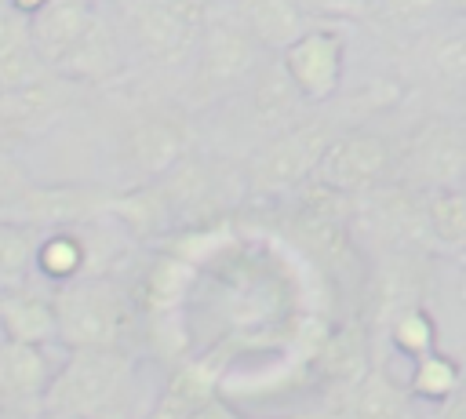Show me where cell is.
I'll use <instances>...</instances> for the list:
<instances>
[{"mask_svg": "<svg viewBox=\"0 0 466 419\" xmlns=\"http://www.w3.org/2000/svg\"><path fill=\"white\" fill-rule=\"evenodd\" d=\"M131 350L124 346L66 350L40 412L73 419H124L131 404Z\"/></svg>", "mask_w": 466, "mask_h": 419, "instance_id": "obj_1", "label": "cell"}, {"mask_svg": "<svg viewBox=\"0 0 466 419\" xmlns=\"http://www.w3.org/2000/svg\"><path fill=\"white\" fill-rule=\"evenodd\" d=\"M58 317V346H124L131 342L142 313L131 299V288H120L109 273H84L51 288Z\"/></svg>", "mask_w": 466, "mask_h": 419, "instance_id": "obj_2", "label": "cell"}, {"mask_svg": "<svg viewBox=\"0 0 466 419\" xmlns=\"http://www.w3.org/2000/svg\"><path fill=\"white\" fill-rule=\"evenodd\" d=\"M262 66V44L233 18V11H208L200 44L193 51V77H189V98L193 106H208L215 98H226L240 84L255 77Z\"/></svg>", "mask_w": 466, "mask_h": 419, "instance_id": "obj_3", "label": "cell"}, {"mask_svg": "<svg viewBox=\"0 0 466 419\" xmlns=\"http://www.w3.org/2000/svg\"><path fill=\"white\" fill-rule=\"evenodd\" d=\"M208 0H127L124 36L153 66L186 62L204 33Z\"/></svg>", "mask_w": 466, "mask_h": 419, "instance_id": "obj_4", "label": "cell"}, {"mask_svg": "<svg viewBox=\"0 0 466 419\" xmlns=\"http://www.w3.org/2000/svg\"><path fill=\"white\" fill-rule=\"evenodd\" d=\"M331 138H335L331 128L320 120H295L291 128L269 135L248 160V171H244L248 193L280 197L299 189L306 179H313V168Z\"/></svg>", "mask_w": 466, "mask_h": 419, "instance_id": "obj_5", "label": "cell"}, {"mask_svg": "<svg viewBox=\"0 0 466 419\" xmlns=\"http://www.w3.org/2000/svg\"><path fill=\"white\" fill-rule=\"evenodd\" d=\"M397 164H400V153L386 135L353 128L328 142V149L313 168V179L357 197V193L386 189L397 179Z\"/></svg>", "mask_w": 466, "mask_h": 419, "instance_id": "obj_6", "label": "cell"}, {"mask_svg": "<svg viewBox=\"0 0 466 419\" xmlns=\"http://www.w3.org/2000/svg\"><path fill=\"white\" fill-rule=\"evenodd\" d=\"M466 179V120L433 117L415 128L408 146L400 149L397 182L415 193H433L448 186H462Z\"/></svg>", "mask_w": 466, "mask_h": 419, "instance_id": "obj_7", "label": "cell"}, {"mask_svg": "<svg viewBox=\"0 0 466 419\" xmlns=\"http://www.w3.org/2000/svg\"><path fill=\"white\" fill-rule=\"evenodd\" d=\"M186 157H189V128L182 117L164 109H146L131 117L116 138V164L124 168L131 186L164 179Z\"/></svg>", "mask_w": 466, "mask_h": 419, "instance_id": "obj_8", "label": "cell"}, {"mask_svg": "<svg viewBox=\"0 0 466 419\" xmlns=\"http://www.w3.org/2000/svg\"><path fill=\"white\" fill-rule=\"evenodd\" d=\"M113 189L87 186V182H33L7 211L18 222H29L36 230H58V226H80L91 219L109 215Z\"/></svg>", "mask_w": 466, "mask_h": 419, "instance_id": "obj_9", "label": "cell"}, {"mask_svg": "<svg viewBox=\"0 0 466 419\" xmlns=\"http://www.w3.org/2000/svg\"><path fill=\"white\" fill-rule=\"evenodd\" d=\"M80 84L66 80L62 73L47 69L44 77L18 84V87H4L0 91V142L15 146L25 138L44 135L69 106Z\"/></svg>", "mask_w": 466, "mask_h": 419, "instance_id": "obj_10", "label": "cell"}, {"mask_svg": "<svg viewBox=\"0 0 466 419\" xmlns=\"http://www.w3.org/2000/svg\"><path fill=\"white\" fill-rule=\"evenodd\" d=\"M280 62L306 102H328L342 87L346 40L331 26H309L299 40L280 51Z\"/></svg>", "mask_w": 466, "mask_h": 419, "instance_id": "obj_11", "label": "cell"}, {"mask_svg": "<svg viewBox=\"0 0 466 419\" xmlns=\"http://www.w3.org/2000/svg\"><path fill=\"white\" fill-rule=\"evenodd\" d=\"M51 346L18 342L0 335V408L11 412H40V401L58 372L47 357Z\"/></svg>", "mask_w": 466, "mask_h": 419, "instance_id": "obj_12", "label": "cell"}, {"mask_svg": "<svg viewBox=\"0 0 466 419\" xmlns=\"http://www.w3.org/2000/svg\"><path fill=\"white\" fill-rule=\"evenodd\" d=\"M98 4L91 0H51L40 15L29 18V29H33V44L44 58L47 69H58L66 62V55L80 44V36L87 33L91 18H95Z\"/></svg>", "mask_w": 466, "mask_h": 419, "instance_id": "obj_13", "label": "cell"}, {"mask_svg": "<svg viewBox=\"0 0 466 419\" xmlns=\"http://www.w3.org/2000/svg\"><path fill=\"white\" fill-rule=\"evenodd\" d=\"M124 69V44L120 33L113 29V22L95 11L87 33L80 36V44L66 55V62L55 69L73 84H106Z\"/></svg>", "mask_w": 466, "mask_h": 419, "instance_id": "obj_14", "label": "cell"}, {"mask_svg": "<svg viewBox=\"0 0 466 419\" xmlns=\"http://www.w3.org/2000/svg\"><path fill=\"white\" fill-rule=\"evenodd\" d=\"M248 84H251V120H255L258 131H266V138L277 135V131H284V128H291L299 106H306V98L291 84L280 55H273L269 62H262Z\"/></svg>", "mask_w": 466, "mask_h": 419, "instance_id": "obj_15", "label": "cell"}, {"mask_svg": "<svg viewBox=\"0 0 466 419\" xmlns=\"http://www.w3.org/2000/svg\"><path fill=\"white\" fill-rule=\"evenodd\" d=\"M0 335L36 346H58V317L51 291H36L33 284L0 291Z\"/></svg>", "mask_w": 466, "mask_h": 419, "instance_id": "obj_16", "label": "cell"}, {"mask_svg": "<svg viewBox=\"0 0 466 419\" xmlns=\"http://www.w3.org/2000/svg\"><path fill=\"white\" fill-rule=\"evenodd\" d=\"M222 4L269 55H280L291 40H299L309 29V18L299 11L295 0H222Z\"/></svg>", "mask_w": 466, "mask_h": 419, "instance_id": "obj_17", "label": "cell"}, {"mask_svg": "<svg viewBox=\"0 0 466 419\" xmlns=\"http://www.w3.org/2000/svg\"><path fill=\"white\" fill-rule=\"evenodd\" d=\"M44 73H47V66L33 44L29 18L18 15L7 0H0V84L18 87V84H29Z\"/></svg>", "mask_w": 466, "mask_h": 419, "instance_id": "obj_18", "label": "cell"}, {"mask_svg": "<svg viewBox=\"0 0 466 419\" xmlns=\"http://www.w3.org/2000/svg\"><path fill=\"white\" fill-rule=\"evenodd\" d=\"M215 379H218V372L204 357L193 364H182L171 375V383L164 386L153 419H200L215 404Z\"/></svg>", "mask_w": 466, "mask_h": 419, "instance_id": "obj_19", "label": "cell"}, {"mask_svg": "<svg viewBox=\"0 0 466 419\" xmlns=\"http://www.w3.org/2000/svg\"><path fill=\"white\" fill-rule=\"evenodd\" d=\"M87 266H91V251H87L84 222L40 233V244H36V277L40 281H47L55 288V284H66L73 277H84Z\"/></svg>", "mask_w": 466, "mask_h": 419, "instance_id": "obj_20", "label": "cell"}, {"mask_svg": "<svg viewBox=\"0 0 466 419\" xmlns=\"http://www.w3.org/2000/svg\"><path fill=\"white\" fill-rule=\"evenodd\" d=\"M186 291H189V270H186L182 259L167 255V259H153L138 273V281L131 288V299H135L142 317H164V313L178 310Z\"/></svg>", "mask_w": 466, "mask_h": 419, "instance_id": "obj_21", "label": "cell"}, {"mask_svg": "<svg viewBox=\"0 0 466 419\" xmlns=\"http://www.w3.org/2000/svg\"><path fill=\"white\" fill-rule=\"evenodd\" d=\"M40 233L44 230H36L29 222L0 215V291H15V288L33 284Z\"/></svg>", "mask_w": 466, "mask_h": 419, "instance_id": "obj_22", "label": "cell"}, {"mask_svg": "<svg viewBox=\"0 0 466 419\" xmlns=\"http://www.w3.org/2000/svg\"><path fill=\"white\" fill-rule=\"evenodd\" d=\"M426 237L448 251H466V186L426 193Z\"/></svg>", "mask_w": 466, "mask_h": 419, "instance_id": "obj_23", "label": "cell"}, {"mask_svg": "<svg viewBox=\"0 0 466 419\" xmlns=\"http://www.w3.org/2000/svg\"><path fill=\"white\" fill-rule=\"evenodd\" d=\"M459 18H462L459 26L444 29V33H437V36L430 40V47H426V66H430V73H433L444 87L466 95V15H459Z\"/></svg>", "mask_w": 466, "mask_h": 419, "instance_id": "obj_24", "label": "cell"}, {"mask_svg": "<svg viewBox=\"0 0 466 419\" xmlns=\"http://www.w3.org/2000/svg\"><path fill=\"white\" fill-rule=\"evenodd\" d=\"M462 383V368L455 357L441 353V350H430L422 357H415V372H411V383H408V393L419 397V401H448L455 393V386Z\"/></svg>", "mask_w": 466, "mask_h": 419, "instance_id": "obj_25", "label": "cell"}, {"mask_svg": "<svg viewBox=\"0 0 466 419\" xmlns=\"http://www.w3.org/2000/svg\"><path fill=\"white\" fill-rule=\"evenodd\" d=\"M350 419H408L404 393L379 372L357 379L350 397Z\"/></svg>", "mask_w": 466, "mask_h": 419, "instance_id": "obj_26", "label": "cell"}, {"mask_svg": "<svg viewBox=\"0 0 466 419\" xmlns=\"http://www.w3.org/2000/svg\"><path fill=\"white\" fill-rule=\"evenodd\" d=\"M390 339H393L397 350L408 353V357H422V353L437 350V328H433L430 313L419 310V306H408V310H400V313L393 317Z\"/></svg>", "mask_w": 466, "mask_h": 419, "instance_id": "obj_27", "label": "cell"}, {"mask_svg": "<svg viewBox=\"0 0 466 419\" xmlns=\"http://www.w3.org/2000/svg\"><path fill=\"white\" fill-rule=\"evenodd\" d=\"M33 182H36V179H33L29 164H25L7 142H0V211H7Z\"/></svg>", "mask_w": 466, "mask_h": 419, "instance_id": "obj_28", "label": "cell"}, {"mask_svg": "<svg viewBox=\"0 0 466 419\" xmlns=\"http://www.w3.org/2000/svg\"><path fill=\"white\" fill-rule=\"evenodd\" d=\"M309 22H360L371 15V0H295Z\"/></svg>", "mask_w": 466, "mask_h": 419, "instance_id": "obj_29", "label": "cell"}, {"mask_svg": "<svg viewBox=\"0 0 466 419\" xmlns=\"http://www.w3.org/2000/svg\"><path fill=\"white\" fill-rule=\"evenodd\" d=\"M441 7H448V0H379V15L390 26H400V29L430 22Z\"/></svg>", "mask_w": 466, "mask_h": 419, "instance_id": "obj_30", "label": "cell"}, {"mask_svg": "<svg viewBox=\"0 0 466 419\" xmlns=\"http://www.w3.org/2000/svg\"><path fill=\"white\" fill-rule=\"evenodd\" d=\"M324 353H328L331 375H350V372L357 375V368H364V342L357 332H342L339 339L324 346Z\"/></svg>", "mask_w": 466, "mask_h": 419, "instance_id": "obj_31", "label": "cell"}, {"mask_svg": "<svg viewBox=\"0 0 466 419\" xmlns=\"http://www.w3.org/2000/svg\"><path fill=\"white\" fill-rule=\"evenodd\" d=\"M441 419H466V375L455 386V393L448 401H441Z\"/></svg>", "mask_w": 466, "mask_h": 419, "instance_id": "obj_32", "label": "cell"}, {"mask_svg": "<svg viewBox=\"0 0 466 419\" xmlns=\"http://www.w3.org/2000/svg\"><path fill=\"white\" fill-rule=\"evenodd\" d=\"M7 4H11V7L18 11V15H25V18H33V15H40V11H44V7L51 4V0H7Z\"/></svg>", "mask_w": 466, "mask_h": 419, "instance_id": "obj_33", "label": "cell"}, {"mask_svg": "<svg viewBox=\"0 0 466 419\" xmlns=\"http://www.w3.org/2000/svg\"><path fill=\"white\" fill-rule=\"evenodd\" d=\"M448 7H451L455 15H466V0H448Z\"/></svg>", "mask_w": 466, "mask_h": 419, "instance_id": "obj_34", "label": "cell"}, {"mask_svg": "<svg viewBox=\"0 0 466 419\" xmlns=\"http://www.w3.org/2000/svg\"><path fill=\"white\" fill-rule=\"evenodd\" d=\"M0 419H25V412H11V408H0Z\"/></svg>", "mask_w": 466, "mask_h": 419, "instance_id": "obj_35", "label": "cell"}, {"mask_svg": "<svg viewBox=\"0 0 466 419\" xmlns=\"http://www.w3.org/2000/svg\"><path fill=\"white\" fill-rule=\"evenodd\" d=\"M299 419H317V415H299Z\"/></svg>", "mask_w": 466, "mask_h": 419, "instance_id": "obj_36", "label": "cell"}, {"mask_svg": "<svg viewBox=\"0 0 466 419\" xmlns=\"http://www.w3.org/2000/svg\"><path fill=\"white\" fill-rule=\"evenodd\" d=\"M208 4H218V0H208Z\"/></svg>", "mask_w": 466, "mask_h": 419, "instance_id": "obj_37", "label": "cell"}]
</instances>
